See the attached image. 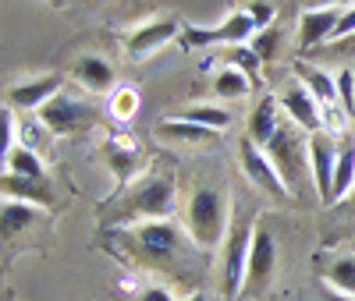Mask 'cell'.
Instances as JSON below:
<instances>
[{
  "label": "cell",
  "mask_w": 355,
  "mask_h": 301,
  "mask_svg": "<svg viewBox=\"0 0 355 301\" xmlns=\"http://www.w3.org/2000/svg\"><path fill=\"white\" fill-rule=\"evenodd\" d=\"M110 245L121 255H128V262H135L139 269H150V273L171 280H196L206 266L202 248L174 220H146L132 227H117L110 230Z\"/></svg>",
  "instance_id": "cell-1"
},
{
  "label": "cell",
  "mask_w": 355,
  "mask_h": 301,
  "mask_svg": "<svg viewBox=\"0 0 355 301\" xmlns=\"http://www.w3.org/2000/svg\"><path fill=\"white\" fill-rule=\"evenodd\" d=\"M174 213V177L171 174H142L125 188L121 199H114L110 209L100 217V227L117 230L146 220H171Z\"/></svg>",
  "instance_id": "cell-2"
},
{
  "label": "cell",
  "mask_w": 355,
  "mask_h": 301,
  "mask_svg": "<svg viewBox=\"0 0 355 301\" xmlns=\"http://www.w3.org/2000/svg\"><path fill=\"white\" fill-rule=\"evenodd\" d=\"M231 217H234V209L227 202V192H220V188H196L189 195L185 230L192 234V241L202 252H214L217 245H224Z\"/></svg>",
  "instance_id": "cell-3"
},
{
  "label": "cell",
  "mask_w": 355,
  "mask_h": 301,
  "mask_svg": "<svg viewBox=\"0 0 355 301\" xmlns=\"http://www.w3.org/2000/svg\"><path fill=\"white\" fill-rule=\"evenodd\" d=\"M256 220L242 209H234L227 237L220 245V291L224 298H239L245 294V269H249V252H252V237H256Z\"/></svg>",
  "instance_id": "cell-4"
},
{
  "label": "cell",
  "mask_w": 355,
  "mask_h": 301,
  "mask_svg": "<svg viewBox=\"0 0 355 301\" xmlns=\"http://www.w3.org/2000/svg\"><path fill=\"white\" fill-rule=\"evenodd\" d=\"M266 156L277 163L281 177L288 181V188H299V177L309 174V135L302 138V128L291 125V120L284 117L277 135L270 138V145H266Z\"/></svg>",
  "instance_id": "cell-5"
},
{
  "label": "cell",
  "mask_w": 355,
  "mask_h": 301,
  "mask_svg": "<svg viewBox=\"0 0 355 301\" xmlns=\"http://www.w3.org/2000/svg\"><path fill=\"white\" fill-rule=\"evenodd\" d=\"M182 33H185V25L174 15H153L125 33V57L139 64V60L153 57L160 46H167L171 39H182Z\"/></svg>",
  "instance_id": "cell-6"
},
{
  "label": "cell",
  "mask_w": 355,
  "mask_h": 301,
  "mask_svg": "<svg viewBox=\"0 0 355 301\" xmlns=\"http://www.w3.org/2000/svg\"><path fill=\"white\" fill-rule=\"evenodd\" d=\"M239 160H242V174L249 177V185H252L256 192L270 195L274 202H284V199L291 195V188H288V181L281 177L277 163L266 156V149L256 145L249 135L239 142Z\"/></svg>",
  "instance_id": "cell-7"
},
{
  "label": "cell",
  "mask_w": 355,
  "mask_h": 301,
  "mask_svg": "<svg viewBox=\"0 0 355 301\" xmlns=\"http://www.w3.org/2000/svg\"><path fill=\"white\" fill-rule=\"evenodd\" d=\"M36 117L53 135H78V131H89L96 125V110L89 103H82L78 96H68V93H57Z\"/></svg>",
  "instance_id": "cell-8"
},
{
  "label": "cell",
  "mask_w": 355,
  "mask_h": 301,
  "mask_svg": "<svg viewBox=\"0 0 355 301\" xmlns=\"http://www.w3.org/2000/svg\"><path fill=\"white\" fill-rule=\"evenodd\" d=\"M259 33V25H256V18L242 8V11H231L217 28H189L185 25V33H182V43L185 46H217V43H224V46H242V43H252V36Z\"/></svg>",
  "instance_id": "cell-9"
},
{
  "label": "cell",
  "mask_w": 355,
  "mask_h": 301,
  "mask_svg": "<svg viewBox=\"0 0 355 301\" xmlns=\"http://www.w3.org/2000/svg\"><path fill=\"white\" fill-rule=\"evenodd\" d=\"M277 273V237L266 224V217L256 220V237L249 252V269H245V294H259L274 284Z\"/></svg>",
  "instance_id": "cell-10"
},
{
  "label": "cell",
  "mask_w": 355,
  "mask_h": 301,
  "mask_svg": "<svg viewBox=\"0 0 355 301\" xmlns=\"http://www.w3.org/2000/svg\"><path fill=\"white\" fill-rule=\"evenodd\" d=\"M291 75H295V82H302L309 93H313V100H316L320 110H323V120H327V131H334L338 113H341V110H338V103H341L338 78L327 75V68L313 64V60H295V64H291Z\"/></svg>",
  "instance_id": "cell-11"
},
{
  "label": "cell",
  "mask_w": 355,
  "mask_h": 301,
  "mask_svg": "<svg viewBox=\"0 0 355 301\" xmlns=\"http://www.w3.org/2000/svg\"><path fill=\"white\" fill-rule=\"evenodd\" d=\"M334 163H338V138L334 131H313L309 135V177L313 188L323 202H331V188H334Z\"/></svg>",
  "instance_id": "cell-12"
},
{
  "label": "cell",
  "mask_w": 355,
  "mask_h": 301,
  "mask_svg": "<svg viewBox=\"0 0 355 301\" xmlns=\"http://www.w3.org/2000/svg\"><path fill=\"white\" fill-rule=\"evenodd\" d=\"M57 93H64V75L57 71H46V75H36V78H25V82H15L8 89V107L15 110H25V113H40Z\"/></svg>",
  "instance_id": "cell-13"
},
{
  "label": "cell",
  "mask_w": 355,
  "mask_h": 301,
  "mask_svg": "<svg viewBox=\"0 0 355 301\" xmlns=\"http://www.w3.org/2000/svg\"><path fill=\"white\" fill-rule=\"evenodd\" d=\"M277 103H281L284 117L291 120V125H299L306 135H313V131H323V128H327V120H323L320 103L313 100V93H309V89H306L302 82H288V89L277 96Z\"/></svg>",
  "instance_id": "cell-14"
},
{
  "label": "cell",
  "mask_w": 355,
  "mask_h": 301,
  "mask_svg": "<svg viewBox=\"0 0 355 301\" xmlns=\"http://www.w3.org/2000/svg\"><path fill=\"white\" fill-rule=\"evenodd\" d=\"M100 156H103V163L114 170L117 188H128L132 177H135V174L142 170V163H146L142 149H139V142H135L132 135H114V138H107V142L100 145Z\"/></svg>",
  "instance_id": "cell-15"
},
{
  "label": "cell",
  "mask_w": 355,
  "mask_h": 301,
  "mask_svg": "<svg viewBox=\"0 0 355 301\" xmlns=\"http://www.w3.org/2000/svg\"><path fill=\"white\" fill-rule=\"evenodd\" d=\"M345 8H313L299 15V50L316 53L320 46H327L338 33V21H341Z\"/></svg>",
  "instance_id": "cell-16"
},
{
  "label": "cell",
  "mask_w": 355,
  "mask_h": 301,
  "mask_svg": "<svg viewBox=\"0 0 355 301\" xmlns=\"http://www.w3.org/2000/svg\"><path fill=\"white\" fill-rule=\"evenodd\" d=\"M71 78L89 93H114V64L100 53H82L71 68Z\"/></svg>",
  "instance_id": "cell-17"
},
{
  "label": "cell",
  "mask_w": 355,
  "mask_h": 301,
  "mask_svg": "<svg viewBox=\"0 0 355 301\" xmlns=\"http://www.w3.org/2000/svg\"><path fill=\"white\" fill-rule=\"evenodd\" d=\"M281 120H284V110H281V103H277V96H263L259 103H256V110H252V117H249V138L256 142V145H270V138L277 135V128H281Z\"/></svg>",
  "instance_id": "cell-18"
},
{
  "label": "cell",
  "mask_w": 355,
  "mask_h": 301,
  "mask_svg": "<svg viewBox=\"0 0 355 301\" xmlns=\"http://www.w3.org/2000/svg\"><path fill=\"white\" fill-rule=\"evenodd\" d=\"M355 192V135L338 138V163H334V188L331 202H345Z\"/></svg>",
  "instance_id": "cell-19"
},
{
  "label": "cell",
  "mask_w": 355,
  "mask_h": 301,
  "mask_svg": "<svg viewBox=\"0 0 355 301\" xmlns=\"http://www.w3.org/2000/svg\"><path fill=\"white\" fill-rule=\"evenodd\" d=\"M0 188H4V199H21V202H36V206H46L53 199V188L46 177H21V174L4 170Z\"/></svg>",
  "instance_id": "cell-20"
},
{
  "label": "cell",
  "mask_w": 355,
  "mask_h": 301,
  "mask_svg": "<svg viewBox=\"0 0 355 301\" xmlns=\"http://www.w3.org/2000/svg\"><path fill=\"white\" fill-rule=\"evenodd\" d=\"M157 135L164 142H174V145H210V142H217V131L202 128V125H192V120H182V117L160 120Z\"/></svg>",
  "instance_id": "cell-21"
},
{
  "label": "cell",
  "mask_w": 355,
  "mask_h": 301,
  "mask_svg": "<svg viewBox=\"0 0 355 301\" xmlns=\"http://www.w3.org/2000/svg\"><path fill=\"white\" fill-rule=\"evenodd\" d=\"M36 220H43V206H36V202L4 199V206H0V227H4V237L21 234L25 227H33Z\"/></svg>",
  "instance_id": "cell-22"
},
{
  "label": "cell",
  "mask_w": 355,
  "mask_h": 301,
  "mask_svg": "<svg viewBox=\"0 0 355 301\" xmlns=\"http://www.w3.org/2000/svg\"><path fill=\"white\" fill-rule=\"evenodd\" d=\"M320 277L327 287L334 291H345V294H355V252H341V255H331L323 262Z\"/></svg>",
  "instance_id": "cell-23"
},
{
  "label": "cell",
  "mask_w": 355,
  "mask_h": 301,
  "mask_svg": "<svg viewBox=\"0 0 355 301\" xmlns=\"http://www.w3.org/2000/svg\"><path fill=\"white\" fill-rule=\"evenodd\" d=\"M252 75H245L242 68H231L224 64L217 75H214V96L217 100H245L252 93Z\"/></svg>",
  "instance_id": "cell-24"
},
{
  "label": "cell",
  "mask_w": 355,
  "mask_h": 301,
  "mask_svg": "<svg viewBox=\"0 0 355 301\" xmlns=\"http://www.w3.org/2000/svg\"><path fill=\"white\" fill-rule=\"evenodd\" d=\"M178 117L192 120V125L210 128V131H217V135L231 128V110H227V107H217V103H192V107H185Z\"/></svg>",
  "instance_id": "cell-25"
},
{
  "label": "cell",
  "mask_w": 355,
  "mask_h": 301,
  "mask_svg": "<svg viewBox=\"0 0 355 301\" xmlns=\"http://www.w3.org/2000/svg\"><path fill=\"white\" fill-rule=\"evenodd\" d=\"M4 170L8 174H21V177H46L43 170V156L28 145H15L11 153H4Z\"/></svg>",
  "instance_id": "cell-26"
},
{
  "label": "cell",
  "mask_w": 355,
  "mask_h": 301,
  "mask_svg": "<svg viewBox=\"0 0 355 301\" xmlns=\"http://www.w3.org/2000/svg\"><path fill=\"white\" fill-rule=\"evenodd\" d=\"M139 107H142V100H139V93H135L132 85L114 89V93H110V103H107V110H110L117 120H132V117L139 113Z\"/></svg>",
  "instance_id": "cell-27"
},
{
  "label": "cell",
  "mask_w": 355,
  "mask_h": 301,
  "mask_svg": "<svg viewBox=\"0 0 355 301\" xmlns=\"http://www.w3.org/2000/svg\"><path fill=\"white\" fill-rule=\"evenodd\" d=\"M224 64H231V68H242L245 75H252V78H256V71H259L263 60L256 57V50H252L249 43H242V46H224Z\"/></svg>",
  "instance_id": "cell-28"
},
{
  "label": "cell",
  "mask_w": 355,
  "mask_h": 301,
  "mask_svg": "<svg viewBox=\"0 0 355 301\" xmlns=\"http://www.w3.org/2000/svg\"><path fill=\"white\" fill-rule=\"evenodd\" d=\"M249 46L256 50V57L263 60V64H266V60H274L277 57V46H281V28H274V25L270 28H259Z\"/></svg>",
  "instance_id": "cell-29"
},
{
  "label": "cell",
  "mask_w": 355,
  "mask_h": 301,
  "mask_svg": "<svg viewBox=\"0 0 355 301\" xmlns=\"http://www.w3.org/2000/svg\"><path fill=\"white\" fill-rule=\"evenodd\" d=\"M313 57H323V60H341V64H348V60H355V33H352V36H341V39H331L327 46H320Z\"/></svg>",
  "instance_id": "cell-30"
},
{
  "label": "cell",
  "mask_w": 355,
  "mask_h": 301,
  "mask_svg": "<svg viewBox=\"0 0 355 301\" xmlns=\"http://www.w3.org/2000/svg\"><path fill=\"white\" fill-rule=\"evenodd\" d=\"M352 68H341V75H338V93H341V107H345V113L348 117H355V96H352Z\"/></svg>",
  "instance_id": "cell-31"
},
{
  "label": "cell",
  "mask_w": 355,
  "mask_h": 301,
  "mask_svg": "<svg viewBox=\"0 0 355 301\" xmlns=\"http://www.w3.org/2000/svg\"><path fill=\"white\" fill-rule=\"evenodd\" d=\"M245 11L256 18L259 28H270V21H274V4H249Z\"/></svg>",
  "instance_id": "cell-32"
},
{
  "label": "cell",
  "mask_w": 355,
  "mask_h": 301,
  "mask_svg": "<svg viewBox=\"0 0 355 301\" xmlns=\"http://www.w3.org/2000/svg\"><path fill=\"white\" fill-rule=\"evenodd\" d=\"M135 301H174V294L164 287V284H150L146 291H139V298Z\"/></svg>",
  "instance_id": "cell-33"
},
{
  "label": "cell",
  "mask_w": 355,
  "mask_h": 301,
  "mask_svg": "<svg viewBox=\"0 0 355 301\" xmlns=\"http://www.w3.org/2000/svg\"><path fill=\"white\" fill-rule=\"evenodd\" d=\"M302 11H313V8H352L355 0H299Z\"/></svg>",
  "instance_id": "cell-34"
},
{
  "label": "cell",
  "mask_w": 355,
  "mask_h": 301,
  "mask_svg": "<svg viewBox=\"0 0 355 301\" xmlns=\"http://www.w3.org/2000/svg\"><path fill=\"white\" fill-rule=\"evenodd\" d=\"M323 301H355V294H345V291H334L323 284Z\"/></svg>",
  "instance_id": "cell-35"
},
{
  "label": "cell",
  "mask_w": 355,
  "mask_h": 301,
  "mask_svg": "<svg viewBox=\"0 0 355 301\" xmlns=\"http://www.w3.org/2000/svg\"><path fill=\"white\" fill-rule=\"evenodd\" d=\"M185 301H206V294H202V291H192V294H189Z\"/></svg>",
  "instance_id": "cell-36"
},
{
  "label": "cell",
  "mask_w": 355,
  "mask_h": 301,
  "mask_svg": "<svg viewBox=\"0 0 355 301\" xmlns=\"http://www.w3.org/2000/svg\"><path fill=\"white\" fill-rule=\"evenodd\" d=\"M50 4H61V0H50Z\"/></svg>",
  "instance_id": "cell-37"
},
{
  "label": "cell",
  "mask_w": 355,
  "mask_h": 301,
  "mask_svg": "<svg viewBox=\"0 0 355 301\" xmlns=\"http://www.w3.org/2000/svg\"><path fill=\"white\" fill-rule=\"evenodd\" d=\"M352 252H355V248H352Z\"/></svg>",
  "instance_id": "cell-38"
}]
</instances>
